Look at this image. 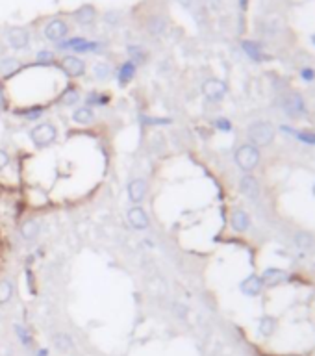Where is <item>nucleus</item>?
<instances>
[{
	"mask_svg": "<svg viewBox=\"0 0 315 356\" xmlns=\"http://www.w3.org/2000/svg\"><path fill=\"white\" fill-rule=\"evenodd\" d=\"M274 134H276L274 126L271 123H267V121L252 123L249 126V130H247V136L251 139V143L256 145V147H267V145H271L274 139Z\"/></svg>",
	"mask_w": 315,
	"mask_h": 356,
	"instance_id": "obj_1",
	"label": "nucleus"
},
{
	"mask_svg": "<svg viewBox=\"0 0 315 356\" xmlns=\"http://www.w3.org/2000/svg\"><path fill=\"white\" fill-rule=\"evenodd\" d=\"M30 137L32 141H33V145H37V147H48V145H52L54 141H56V137H58V130H56V126L50 125V123H41V125H37L33 130L30 132Z\"/></svg>",
	"mask_w": 315,
	"mask_h": 356,
	"instance_id": "obj_2",
	"label": "nucleus"
},
{
	"mask_svg": "<svg viewBox=\"0 0 315 356\" xmlns=\"http://www.w3.org/2000/svg\"><path fill=\"white\" fill-rule=\"evenodd\" d=\"M236 163L237 167L243 169V171H252L260 163V152L254 145H243L236 150Z\"/></svg>",
	"mask_w": 315,
	"mask_h": 356,
	"instance_id": "obj_3",
	"label": "nucleus"
},
{
	"mask_svg": "<svg viewBox=\"0 0 315 356\" xmlns=\"http://www.w3.org/2000/svg\"><path fill=\"white\" fill-rule=\"evenodd\" d=\"M284 110L289 117H302L306 112L304 98L299 93H289L284 98Z\"/></svg>",
	"mask_w": 315,
	"mask_h": 356,
	"instance_id": "obj_4",
	"label": "nucleus"
},
{
	"mask_svg": "<svg viewBox=\"0 0 315 356\" xmlns=\"http://www.w3.org/2000/svg\"><path fill=\"white\" fill-rule=\"evenodd\" d=\"M60 67H62L63 73L67 74V76H71V78L82 76L85 73V63L78 56H65L62 60V63H60Z\"/></svg>",
	"mask_w": 315,
	"mask_h": 356,
	"instance_id": "obj_5",
	"label": "nucleus"
},
{
	"mask_svg": "<svg viewBox=\"0 0 315 356\" xmlns=\"http://www.w3.org/2000/svg\"><path fill=\"white\" fill-rule=\"evenodd\" d=\"M202 91L206 95V98H210V100H220L224 95H226V84L219 80V78H210V80H206L204 85H202Z\"/></svg>",
	"mask_w": 315,
	"mask_h": 356,
	"instance_id": "obj_6",
	"label": "nucleus"
},
{
	"mask_svg": "<svg viewBox=\"0 0 315 356\" xmlns=\"http://www.w3.org/2000/svg\"><path fill=\"white\" fill-rule=\"evenodd\" d=\"M67 32H69V28H67V24H65L62 19H54V21H50L47 26H45V37H47L48 41L60 43V41H63V37L67 35Z\"/></svg>",
	"mask_w": 315,
	"mask_h": 356,
	"instance_id": "obj_7",
	"label": "nucleus"
},
{
	"mask_svg": "<svg viewBox=\"0 0 315 356\" xmlns=\"http://www.w3.org/2000/svg\"><path fill=\"white\" fill-rule=\"evenodd\" d=\"M8 41H10L11 49L22 50V49L28 47L30 35H28V32L24 30V28H13V30H10V33H8Z\"/></svg>",
	"mask_w": 315,
	"mask_h": 356,
	"instance_id": "obj_8",
	"label": "nucleus"
},
{
	"mask_svg": "<svg viewBox=\"0 0 315 356\" xmlns=\"http://www.w3.org/2000/svg\"><path fill=\"white\" fill-rule=\"evenodd\" d=\"M145 195H147V182L143 178H136V180H132L128 184V197H130L132 202L139 204L141 200L145 199Z\"/></svg>",
	"mask_w": 315,
	"mask_h": 356,
	"instance_id": "obj_9",
	"label": "nucleus"
},
{
	"mask_svg": "<svg viewBox=\"0 0 315 356\" xmlns=\"http://www.w3.org/2000/svg\"><path fill=\"white\" fill-rule=\"evenodd\" d=\"M239 189H241V193L245 197H249V199H258L260 197V184H258V180L251 175H245L241 178V182H239Z\"/></svg>",
	"mask_w": 315,
	"mask_h": 356,
	"instance_id": "obj_10",
	"label": "nucleus"
},
{
	"mask_svg": "<svg viewBox=\"0 0 315 356\" xmlns=\"http://www.w3.org/2000/svg\"><path fill=\"white\" fill-rule=\"evenodd\" d=\"M260 278H262L263 286H271L273 288V286H278V284L287 280V273L284 271V269H274V267H271V269H265Z\"/></svg>",
	"mask_w": 315,
	"mask_h": 356,
	"instance_id": "obj_11",
	"label": "nucleus"
},
{
	"mask_svg": "<svg viewBox=\"0 0 315 356\" xmlns=\"http://www.w3.org/2000/svg\"><path fill=\"white\" fill-rule=\"evenodd\" d=\"M239 288H241V291L245 295H249V297H256V295L262 293L263 282L258 275H251L249 278H245V280H243Z\"/></svg>",
	"mask_w": 315,
	"mask_h": 356,
	"instance_id": "obj_12",
	"label": "nucleus"
},
{
	"mask_svg": "<svg viewBox=\"0 0 315 356\" xmlns=\"http://www.w3.org/2000/svg\"><path fill=\"white\" fill-rule=\"evenodd\" d=\"M128 221H130V225L134 228H137V230H143V228L148 227V215L145 213V210L141 208V206H136V208H132L128 211Z\"/></svg>",
	"mask_w": 315,
	"mask_h": 356,
	"instance_id": "obj_13",
	"label": "nucleus"
},
{
	"mask_svg": "<svg viewBox=\"0 0 315 356\" xmlns=\"http://www.w3.org/2000/svg\"><path fill=\"white\" fill-rule=\"evenodd\" d=\"M230 225L236 232H245L249 227H251V217H249L247 211L236 210V211H232V215H230Z\"/></svg>",
	"mask_w": 315,
	"mask_h": 356,
	"instance_id": "obj_14",
	"label": "nucleus"
},
{
	"mask_svg": "<svg viewBox=\"0 0 315 356\" xmlns=\"http://www.w3.org/2000/svg\"><path fill=\"white\" fill-rule=\"evenodd\" d=\"M134 76H136V63L132 62V60H128L119 69V84L126 85L128 82H132Z\"/></svg>",
	"mask_w": 315,
	"mask_h": 356,
	"instance_id": "obj_15",
	"label": "nucleus"
},
{
	"mask_svg": "<svg viewBox=\"0 0 315 356\" xmlns=\"http://www.w3.org/2000/svg\"><path fill=\"white\" fill-rule=\"evenodd\" d=\"M74 19L80 22V24H89V22H93L94 8L93 6H89V4H85V6H82V8H78V10L74 11Z\"/></svg>",
	"mask_w": 315,
	"mask_h": 356,
	"instance_id": "obj_16",
	"label": "nucleus"
},
{
	"mask_svg": "<svg viewBox=\"0 0 315 356\" xmlns=\"http://www.w3.org/2000/svg\"><path fill=\"white\" fill-rule=\"evenodd\" d=\"M39 234V223L35 219H28L21 225V236L24 240H33Z\"/></svg>",
	"mask_w": 315,
	"mask_h": 356,
	"instance_id": "obj_17",
	"label": "nucleus"
},
{
	"mask_svg": "<svg viewBox=\"0 0 315 356\" xmlns=\"http://www.w3.org/2000/svg\"><path fill=\"white\" fill-rule=\"evenodd\" d=\"M93 110L89 106H84V108H78L73 113V121L78 123V125H89L93 121Z\"/></svg>",
	"mask_w": 315,
	"mask_h": 356,
	"instance_id": "obj_18",
	"label": "nucleus"
},
{
	"mask_svg": "<svg viewBox=\"0 0 315 356\" xmlns=\"http://www.w3.org/2000/svg\"><path fill=\"white\" fill-rule=\"evenodd\" d=\"M295 245L300 249V251H310L314 247V238L308 234V232H299L295 236Z\"/></svg>",
	"mask_w": 315,
	"mask_h": 356,
	"instance_id": "obj_19",
	"label": "nucleus"
},
{
	"mask_svg": "<svg viewBox=\"0 0 315 356\" xmlns=\"http://www.w3.org/2000/svg\"><path fill=\"white\" fill-rule=\"evenodd\" d=\"M276 330V319L271 315H265L260 319V334L262 336H273V332Z\"/></svg>",
	"mask_w": 315,
	"mask_h": 356,
	"instance_id": "obj_20",
	"label": "nucleus"
},
{
	"mask_svg": "<svg viewBox=\"0 0 315 356\" xmlns=\"http://www.w3.org/2000/svg\"><path fill=\"white\" fill-rule=\"evenodd\" d=\"M241 47H243V50L249 54L252 60H256V62L262 60V49H260V45L256 41H243Z\"/></svg>",
	"mask_w": 315,
	"mask_h": 356,
	"instance_id": "obj_21",
	"label": "nucleus"
},
{
	"mask_svg": "<svg viewBox=\"0 0 315 356\" xmlns=\"http://www.w3.org/2000/svg\"><path fill=\"white\" fill-rule=\"evenodd\" d=\"M13 295V286L10 280H0V304H6Z\"/></svg>",
	"mask_w": 315,
	"mask_h": 356,
	"instance_id": "obj_22",
	"label": "nucleus"
},
{
	"mask_svg": "<svg viewBox=\"0 0 315 356\" xmlns=\"http://www.w3.org/2000/svg\"><path fill=\"white\" fill-rule=\"evenodd\" d=\"M54 343H56V347H58L60 351H63V353L71 351V347H73V341H71V338L67 334L56 336V338H54Z\"/></svg>",
	"mask_w": 315,
	"mask_h": 356,
	"instance_id": "obj_23",
	"label": "nucleus"
},
{
	"mask_svg": "<svg viewBox=\"0 0 315 356\" xmlns=\"http://www.w3.org/2000/svg\"><path fill=\"white\" fill-rule=\"evenodd\" d=\"M93 71H94V76L96 78H108L110 74H111V67L108 65V63H96L93 67Z\"/></svg>",
	"mask_w": 315,
	"mask_h": 356,
	"instance_id": "obj_24",
	"label": "nucleus"
},
{
	"mask_svg": "<svg viewBox=\"0 0 315 356\" xmlns=\"http://www.w3.org/2000/svg\"><path fill=\"white\" fill-rule=\"evenodd\" d=\"M85 102L87 104H98V106H104L110 102V98L106 97V95H98V93H91L87 95V98H85Z\"/></svg>",
	"mask_w": 315,
	"mask_h": 356,
	"instance_id": "obj_25",
	"label": "nucleus"
},
{
	"mask_svg": "<svg viewBox=\"0 0 315 356\" xmlns=\"http://www.w3.org/2000/svg\"><path fill=\"white\" fill-rule=\"evenodd\" d=\"M15 332H17V336H19V340H21L22 345H30L32 340H30V334H28V330L24 328L22 325H15Z\"/></svg>",
	"mask_w": 315,
	"mask_h": 356,
	"instance_id": "obj_26",
	"label": "nucleus"
},
{
	"mask_svg": "<svg viewBox=\"0 0 315 356\" xmlns=\"http://www.w3.org/2000/svg\"><path fill=\"white\" fill-rule=\"evenodd\" d=\"M76 100H78V91H76V89L69 87L67 91H63V104L71 106V104H74Z\"/></svg>",
	"mask_w": 315,
	"mask_h": 356,
	"instance_id": "obj_27",
	"label": "nucleus"
},
{
	"mask_svg": "<svg viewBox=\"0 0 315 356\" xmlns=\"http://www.w3.org/2000/svg\"><path fill=\"white\" fill-rule=\"evenodd\" d=\"M297 137L300 141H304L308 145H315V132L312 130H302V132H297Z\"/></svg>",
	"mask_w": 315,
	"mask_h": 356,
	"instance_id": "obj_28",
	"label": "nucleus"
},
{
	"mask_svg": "<svg viewBox=\"0 0 315 356\" xmlns=\"http://www.w3.org/2000/svg\"><path fill=\"white\" fill-rule=\"evenodd\" d=\"M128 54L132 58H139V60H145V50L141 47H136V45H130L128 47Z\"/></svg>",
	"mask_w": 315,
	"mask_h": 356,
	"instance_id": "obj_29",
	"label": "nucleus"
},
{
	"mask_svg": "<svg viewBox=\"0 0 315 356\" xmlns=\"http://www.w3.org/2000/svg\"><path fill=\"white\" fill-rule=\"evenodd\" d=\"M37 60L43 65H48L50 62H54V52H50V50H41V52L37 54Z\"/></svg>",
	"mask_w": 315,
	"mask_h": 356,
	"instance_id": "obj_30",
	"label": "nucleus"
},
{
	"mask_svg": "<svg viewBox=\"0 0 315 356\" xmlns=\"http://www.w3.org/2000/svg\"><path fill=\"white\" fill-rule=\"evenodd\" d=\"M143 123H147V125H171V119H158V117H143Z\"/></svg>",
	"mask_w": 315,
	"mask_h": 356,
	"instance_id": "obj_31",
	"label": "nucleus"
},
{
	"mask_svg": "<svg viewBox=\"0 0 315 356\" xmlns=\"http://www.w3.org/2000/svg\"><path fill=\"white\" fill-rule=\"evenodd\" d=\"M217 128L219 130H222V132H230L232 130V125H230V121H226V119H217Z\"/></svg>",
	"mask_w": 315,
	"mask_h": 356,
	"instance_id": "obj_32",
	"label": "nucleus"
},
{
	"mask_svg": "<svg viewBox=\"0 0 315 356\" xmlns=\"http://www.w3.org/2000/svg\"><path fill=\"white\" fill-rule=\"evenodd\" d=\"M302 78H304V80H314L315 78V71L314 69H308V67H306V69H302Z\"/></svg>",
	"mask_w": 315,
	"mask_h": 356,
	"instance_id": "obj_33",
	"label": "nucleus"
},
{
	"mask_svg": "<svg viewBox=\"0 0 315 356\" xmlns=\"http://www.w3.org/2000/svg\"><path fill=\"white\" fill-rule=\"evenodd\" d=\"M8 162H10V156H8L4 150H0V171L8 165Z\"/></svg>",
	"mask_w": 315,
	"mask_h": 356,
	"instance_id": "obj_34",
	"label": "nucleus"
},
{
	"mask_svg": "<svg viewBox=\"0 0 315 356\" xmlns=\"http://www.w3.org/2000/svg\"><path fill=\"white\" fill-rule=\"evenodd\" d=\"M37 356H48V351H47V349H41V351L37 353Z\"/></svg>",
	"mask_w": 315,
	"mask_h": 356,
	"instance_id": "obj_35",
	"label": "nucleus"
},
{
	"mask_svg": "<svg viewBox=\"0 0 315 356\" xmlns=\"http://www.w3.org/2000/svg\"><path fill=\"white\" fill-rule=\"evenodd\" d=\"M0 106H4V93H2V87H0Z\"/></svg>",
	"mask_w": 315,
	"mask_h": 356,
	"instance_id": "obj_36",
	"label": "nucleus"
},
{
	"mask_svg": "<svg viewBox=\"0 0 315 356\" xmlns=\"http://www.w3.org/2000/svg\"><path fill=\"white\" fill-rule=\"evenodd\" d=\"M312 43H314V45H315V33H314V35H312Z\"/></svg>",
	"mask_w": 315,
	"mask_h": 356,
	"instance_id": "obj_37",
	"label": "nucleus"
},
{
	"mask_svg": "<svg viewBox=\"0 0 315 356\" xmlns=\"http://www.w3.org/2000/svg\"><path fill=\"white\" fill-rule=\"evenodd\" d=\"M314 195H315V186H314Z\"/></svg>",
	"mask_w": 315,
	"mask_h": 356,
	"instance_id": "obj_38",
	"label": "nucleus"
}]
</instances>
